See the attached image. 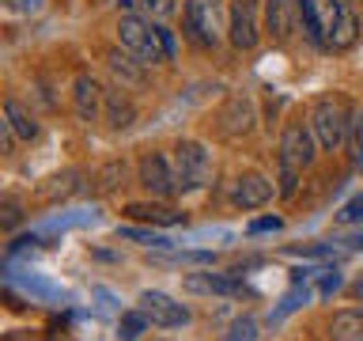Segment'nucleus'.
Here are the masks:
<instances>
[{
    "label": "nucleus",
    "mask_w": 363,
    "mask_h": 341,
    "mask_svg": "<svg viewBox=\"0 0 363 341\" xmlns=\"http://www.w3.org/2000/svg\"><path fill=\"white\" fill-rule=\"evenodd\" d=\"M118 42L121 50H129L136 61L144 65H159L174 57V34H170L159 19H144V16H121L118 19Z\"/></svg>",
    "instance_id": "f257e3e1"
},
{
    "label": "nucleus",
    "mask_w": 363,
    "mask_h": 341,
    "mask_svg": "<svg viewBox=\"0 0 363 341\" xmlns=\"http://www.w3.org/2000/svg\"><path fill=\"white\" fill-rule=\"evenodd\" d=\"M314 156H318V141L311 133V121L306 125L303 121L284 125V133H280V186H277L280 197H291L295 193L299 175L314 163Z\"/></svg>",
    "instance_id": "f03ea898"
},
{
    "label": "nucleus",
    "mask_w": 363,
    "mask_h": 341,
    "mask_svg": "<svg viewBox=\"0 0 363 341\" xmlns=\"http://www.w3.org/2000/svg\"><path fill=\"white\" fill-rule=\"evenodd\" d=\"M348 118L352 110L345 107L340 99H318L314 110H311V133L322 152H337V148H345L348 141Z\"/></svg>",
    "instance_id": "7ed1b4c3"
},
{
    "label": "nucleus",
    "mask_w": 363,
    "mask_h": 341,
    "mask_svg": "<svg viewBox=\"0 0 363 341\" xmlns=\"http://www.w3.org/2000/svg\"><path fill=\"white\" fill-rule=\"evenodd\" d=\"M174 178H178V193L208 186V178H212V152L201 141H178L174 144Z\"/></svg>",
    "instance_id": "20e7f679"
},
{
    "label": "nucleus",
    "mask_w": 363,
    "mask_h": 341,
    "mask_svg": "<svg viewBox=\"0 0 363 341\" xmlns=\"http://www.w3.org/2000/svg\"><path fill=\"white\" fill-rule=\"evenodd\" d=\"M182 27H186V38L201 50H216L220 42V8L216 0H186L182 8Z\"/></svg>",
    "instance_id": "39448f33"
},
{
    "label": "nucleus",
    "mask_w": 363,
    "mask_h": 341,
    "mask_svg": "<svg viewBox=\"0 0 363 341\" xmlns=\"http://www.w3.org/2000/svg\"><path fill=\"white\" fill-rule=\"evenodd\" d=\"M299 8H303L306 42L318 45V50H329V38H333V31H337L345 0H299Z\"/></svg>",
    "instance_id": "423d86ee"
},
{
    "label": "nucleus",
    "mask_w": 363,
    "mask_h": 341,
    "mask_svg": "<svg viewBox=\"0 0 363 341\" xmlns=\"http://www.w3.org/2000/svg\"><path fill=\"white\" fill-rule=\"evenodd\" d=\"M261 4L265 0H231L227 8V38L235 50H254L261 38Z\"/></svg>",
    "instance_id": "0eeeda50"
},
{
    "label": "nucleus",
    "mask_w": 363,
    "mask_h": 341,
    "mask_svg": "<svg viewBox=\"0 0 363 341\" xmlns=\"http://www.w3.org/2000/svg\"><path fill=\"white\" fill-rule=\"evenodd\" d=\"M136 182L152 193V197H170L178 193V178H174V163L163 152H147L136 163Z\"/></svg>",
    "instance_id": "6e6552de"
},
{
    "label": "nucleus",
    "mask_w": 363,
    "mask_h": 341,
    "mask_svg": "<svg viewBox=\"0 0 363 341\" xmlns=\"http://www.w3.org/2000/svg\"><path fill=\"white\" fill-rule=\"evenodd\" d=\"M136 307L147 315V323L159 326V330H174V326H186L189 323V307H182L178 300H170L167 292H140Z\"/></svg>",
    "instance_id": "1a4fd4ad"
},
{
    "label": "nucleus",
    "mask_w": 363,
    "mask_h": 341,
    "mask_svg": "<svg viewBox=\"0 0 363 341\" xmlns=\"http://www.w3.org/2000/svg\"><path fill=\"white\" fill-rule=\"evenodd\" d=\"M272 193H277V186H272L265 175L246 170V175H238L235 186H231V205L235 209H261V205L272 201Z\"/></svg>",
    "instance_id": "9d476101"
},
{
    "label": "nucleus",
    "mask_w": 363,
    "mask_h": 341,
    "mask_svg": "<svg viewBox=\"0 0 363 341\" xmlns=\"http://www.w3.org/2000/svg\"><path fill=\"white\" fill-rule=\"evenodd\" d=\"M299 23H303L299 0H265V31L272 34V42H288Z\"/></svg>",
    "instance_id": "9b49d317"
},
{
    "label": "nucleus",
    "mask_w": 363,
    "mask_h": 341,
    "mask_svg": "<svg viewBox=\"0 0 363 341\" xmlns=\"http://www.w3.org/2000/svg\"><path fill=\"white\" fill-rule=\"evenodd\" d=\"M182 288L193 292V296H242V281L231 277V273H212V269H197V273H186Z\"/></svg>",
    "instance_id": "f8f14e48"
},
{
    "label": "nucleus",
    "mask_w": 363,
    "mask_h": 341,
    "mask_svg": "<svg viewBox=\"0 0 363 341\" xmlns=\"http://www.w3.org/2000/svg\"><path fill=\"white\" fill-rule=\"evenodd\" d=\"M72 107L79 114V121H99L102 107H106V91L91 72H79L72 84Z\"/></svg>",
    "instance_id": "ddd939ff"
},
{
    "label": "nucleus",
    "mask_w": 363,
    "mask_h": 341,
    "mask_svg": "<svg viewBox=\"0 0 363 341\" xmlns=\"http://www.w3.org/2000/svg\"><path fill=\"white\" fill-rule=\"evenodd\" d=\"M254 102H250V95H231L227 99V107L220 110V133L227 136H242L254 129Z\"/></svg>",
    "instance_id": "4468645a"
},
{
    "label": "nucleus",
    "mask_w": 363,
    "mask_h": 341,
    "mask_svg": "<svg viewBox=\"0 0 363 341\" xmlns=\"http://www.w3.org/2000/svg\"><path fill=\"white\" fill-rule=\"evenodd\" d=\"M125 212H129L133 220H140V224H159V227L186 224V212L170 209V205H163V201H129V205H125Z\"/></svg>",
    "instance_id": "2eb2a0df"
},
{
    "label": "nucleus",
    "mask_w": 363,
    "mask_h": 341,
    "mask_svg": "<svg viewBox=\"0 0 363 341\" xmlns=\"http://www.w3.org/2000/svg\"><path fill=\"white\" fill-rule=\"evenodd\" d=\"M4 121L11 125V133H16L19 141H38V133H42L38 118H34L19 99H4Z\"/></svg>",
    "instance_id": "dca6fc26"
},
{
    "label": "nucleus",
    "mask_w": 363,
    "mask_h": 341,
    "mask_svg": "<svg viewBox=\"0 0 363 341\" xmlns=\"http://www.w3.org/2000/svg\"><path fill=\"white\" fill-rule=\"evenodd\" d=\"M329 341H363V307H348L329 318Z\"/></svg>",
    "instance_id": "f3484780"
},
{
    "label": "nucleus",
    "mask_w": 363,
    "mask_h": 341,
    "mask_svg": "<svg viewBox=\"0 0 363 341\" xmlns=\"http://www.w3.org/2000/svg\"><path fill=\"white\" fill-rule=\"evenodd\" d=\"M102 114H106L110 129H129V125L136 121L133 99H129V95H121L118 87H110V91H106V107H102Z\"/></svg>",
    "instance_id": "a211bd4d"
},
{
    "label": "nucleus",
    "mask_w": 363,
    "mask_h": 341,
    "mask_svg": "<svg viewBox=\"0 0 363 341\" xmlns=\"http://www.w3.org/2000/svg\"><path fill=\"white\" fill-rule=\"evenodd\" d=\"M106 61H110L118 80H125V84H144V61H136L129 50H110Z\"/></svg>",
    "instance_id": "6ab92c4d"
},
{
    "label": "nucleus",
    "mask_w": 363,
    "mask_h": 341,
    "mask_svg": "<svg viewBox=\"0 0 363 341\" xmlns=\"http://www.w3.org/2000/svg\"><path fill=\"white\" fill-rule=\"evenodd\" d=\"M79 170H61V175H53V178H45L42 186H38V197L42 201H61V197H72V193L79 190Z\"/></svg>",
    "instance_id": "aec40b11"
},
{
    "label": "nucleus",
    "mask_w": 363,
    "mask_h": 341,
    "mask_svg": "<svg viewBox=\"0 0 363 341\" xmlns=\"http://www.w3.org/2000/svg\"><path fill=\"white\" fill-rule=\"evenodd\" d=\"M356 38H359V19H356V11L345 4V11H340V19H337L333 38H329V50H348V45H356Z\"/></svg>",
    "instance_id": "412c9836"
},
{
    "label": "nucleus",
    "mask_w": 363,
    "mask_h": 341,
    "mask_svg": "<svg viewBox=\"0 0 363 341\" xmlns=\"http://www.w3.org/2000/svg\"><path fill=\"white\" fill-rule=\"evenodd\" d=\"M147 315L140 311V307H136V311H125L121 318H118V337L121 341H140V334H147Z\"/></svg>",
    "instance_id": "4be33fe9"
},
{
    "label": "nucleus",
    "mask_w": 363,
    "mask_h": 341,
    "mask_svg": "<svg viewBox=\"0 0 363 341\" xmlns=\"http://www.w3.org/2000/svg\"><path fill=\"white\" fill-rule=\"evenodd\" d=\"M257 334H261V323L254 315H242V318L231 323V330H227L223 341H257Z\"/></svg>",
    "instance_id": "5701e85b"
},
{
    "label": "nucleus",
    "mask_w": 363,
    "mask_h": 341,
    "mask_svg": "<svg viewBox=\"0 0 363 341\" xmlns=\"http://www.w3.org/2000/svg\"><path fill=\"white\" fill-rule=\"evenodd\" d=\"M348 152L356 163H363V110H352V118H348Z\"/></svg>",
    "instance_id": "b1692460"
},
{
    "label": "nucleus",
    "mask_w": 363,
    "mask_h": 341,
    "mask_svg": "<svg viewBox=\"0 0 363 341\" xmlns=\"http://www.w3.org/2000/svg\"><path fill=\"white\" fill-rule=\"evenodd\" d=\"M337 224L340 227L363 224V193H356V197H348L345 205H340V209H337Z\"/></svg>",
    "instance_id": "393cba45"
},
{
    "label": "nucleus",
    "mask_w": 363,
    "mask_h": 341,
    "mask_svg": "<svg viewBox=\"0 0 363 341\" xmlns=\"http://www.w3.org/2000/svg\"><path fill=\"white\" fill-rule=\"evenodd\" d=\"M0 224H4V232H16V227L23 224V205L16 197L0 201Z\"/></svg>",
    "instance_id": "a878e982"
},
{
    "label": "nucleus",
    "mask_w": 363,
    "mask_h": 341,
    "mask_svg": "<svg viewBox=\"0 0 363 341\" xmlns=\"http://www.w3.org/2000/svg\"><path fill=\"white\" fill-rule=\"evenodd\" d=\"M121 178H125V163H121V159H113V163H106V167L99 170V190H102V193H110Z\"/></svg>",
    "instance_id": "bb28decb"
},
{
    "label": "nucleus",
    "mask_w": 363,
    "mask_h": 341,
    "mask_svg": "<svg viewBox=\"0 0 363 341\" xmlns=\"http://www.w3.org/2000/svg\"><path fill=\"white\" fill-rule=\"evenodd\" d=\"M121 239H136V243H144V247H167L163 235H155V232H136V227H121Z\"/></svg>",
    "instance_id": "cd10ccee"
},
{
    "label": "nucleus",
    "mask_w": 363,
    "mask_h": 341,
    "mask_svg": "<svg viewBox=\"0 0 363 341\" xmlns=\"http://www.w3.org/2000/svg\"><path fill=\"white\" fill-rule=\"evenodd\" d=\"M144 11H147V19H167V16H174V0H144Z\"/></svg>",
    "instance_id": "c85d7f7f"
},
{
    "label": "nucleus",
    "mask_w": 363,
    "mask_h": 341,
    "mask_svg": "<svg viewBox=\"0 0 363 341\" xmlns=\"http://www.w3.org/2000/svg\"><path fill=\"white\" fill-rule=\"evenodd\" d=\"M280 227H284L280 216H261V220L250 224V235H257V232H280Z\"/></svg>",
    "instance_id": "c756f323"
},
{
    "label": "nucleus",
    "mask_w": 363,
    "mask_h": 341,
    "mask_svg": "<svg viewBox=\"0 0 363 341\" xmlns=\"http://www.w3.org/2000/svg\"><path fill=\"white\" fill-rule=\"evenodd\" d=\"M299 300H306V292H299V288H295V292H288V296H284V303H280V311L272 315V318H284L288 311H295V307H299Z\"/></svg>",
    "instance_id": "7c9ffc66"
},
{
    "label": "nucleus",
    "mask_w": 363,
    "mask_h": 341,
    "mask_svg": "<svg viewBox=\"0 0 363 341\" xmlns=\"http://www.w3.org/2000/svg\"><path fill=\"white\" fill-rule=\"evenodd\" d=\"M118 8L125 16H136V8H144V0H118Z\"/></svg>",
    "instance_id": "2f4dec72"
},
{
    "label": "nucleus",
    "mask_w": 363,
    "mask_h": 341,
    "mask_svg": "<svg viewBox=\"0 0 363 341\" xmlns=\"http://www.w3.org/2000/svg\"><path fill=\"white\" fill-rule=\"evenodd\" d=\"M348 296H352V300H363V273L348 284Z\"/></svg>",
    "instance_id": "473e14b6"
},
{
    "label": "nucleus",
    "mask_w": 363,
    "mask_h": 341,
    "mask_svg": "<svg viewBox=\"0 0 363 341\" xmlns=\"http://www.w3.org/2000/svg\"><path fill=\"white\" fill-rule=\"evenodd\" d=\"M345 250H363V232L359 235H348L345 239Z\"/></svg>",
    "instance_id": "72a5a7b5"
},
{
    "label": "nucleus",
    "mask_w": 363,
    "mask_h": 341,
    "mask_svg": "<svg viewBox=\"0 0 363 341\" xmlns=\"http://www.w3.org/2000/svg\"><path fill=\"white\" fill-rule=\"evenodd\" d=\"M11 4H16V8H23V11H27V8H34V4H38V0H11Z\"/></svg>",
    "instance_id": "f704fd0d"
}]
</instances>
